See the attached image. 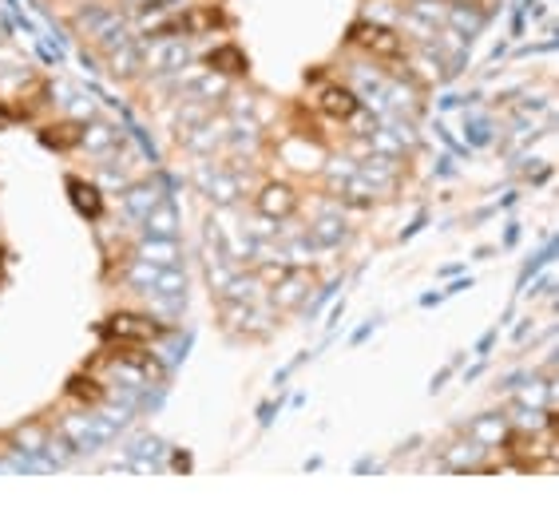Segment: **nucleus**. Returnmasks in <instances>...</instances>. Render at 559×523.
Wrapping results in <instances>:
<instances>
[{
    "label": "nucleus",
    "instance_id": "obj_8",
    "mask_svg": "<svg viewBox=\"0 0 559 523\" xmlns=\"http://www.w3.org/2000/svg\"><path fill=\"white\" fill-rule=\"evenodd\" d=\"M40 139L48 147H76L80 139H84V131H80L76 123H52V127H44Z\"/></svg>",
    "mask_w": 559,
    "mask_h": 523
},
{
    "label": "nucleus",
    "instance_id": "obj_5",
    "mask_svg": "<svg viewBox=\"0 0 559 523\" xmlns=\"http://www.w3.org/2000/svg\"><path fill=\"white\" fill-rule=\"evenodd\" d=\"M294 207H298V195H294V187H286V182H270V187L258 195V210L270 218H286Z\"/></svg>",
    "mask_w": 559,
    "mask_h": 523
},
{
    "label": "nucleus",
    "instance_id": "obj_3",
    "mask_svg": "<svg viewBox=\"0 0 559 523\" xmlns=\"http://www.w3.org/2000/svg\"><path fill=\"white\" fill-rule=\"evenodd\" d=\"M226 24V13L223 8H195V13H182L179 21H171V24H163V32L167 36H199V32H215V29H223Z\"/></svg>",
    "mask_w": 559,
    "mask_h": 523
},
{
    "label": "nucleus",
    "instance_id": "obj_1",
    "mask_svg": "<svg viewBox=\"0 0 559 523\" xmlns=\"http://www.w3.org/2000/svg\"><path fill=\"white\" fill-rule=\"evenodd\" d=\"M350 40L357 44V48L373 52V56H385V60L401 56V36L393 32V29H385V24H369V21H357L353 29H350Z\"/></svg>",
    "mask_w": 559,
    "mask_h": 523
},
{
    "label": "nucleus",
    "instance_id": "obj_4",
    "mask_svg": "<svg viewBox=\"0 0 559 523\" xmlns=\"http://www.w3.org/2000/svg\"><path fill=\"white\" fill-rule=\"evenodd\" d=\"M318 107L329 115V119H353L357 115V96L350 88H337V84H329L318 91Z\"/></svg>",
    "mask_w": 559,
    "mask_h": 523
},
{
    "label": "nucleus",
    "instance_id": "obj_2",
    "mask_svg": "<svg viewBox=\"0 0 559 523\" xmlns=\"http://www.w3.org/2000/svg\"><path fill=\"white\" fill-rule=\"evenodd\" d=\"M104 337L107 342H155L159 337V325L143 314H112L104 325Z\"/></svg>",
    "mask_w": 559,
    "mask_h": 523
},
{
    "label": "nucleus",
    "instance_id": "obj_9",
    "mask_svg": "<svg viewBox=\"0 0 559 523\" xmlns=\"http://www.w3.org/2000/svg\"><path fill=\"white\" fill-rule=\"evenodd\" d=\"M68 397L80 401V405H96V401H104V384H96L91 377H72L68 381Z\"/></svg>",
    "mask_w": 559,
    "mask_h": 523
},
{
    "label": "nucleus",
    "instance_id": "obj_7",
    "mask_svg": "<svg viewBox=\"0 0 559 523\" xmlns=\"http://www.w3.org/2000/svg\"><path fill=\"white\" fill-rule=\"evenodd\" d=\"M68 198H72V207H76L84 218H99V210H104L96 187H88L84 179H68Z\"/></svg>",
    "mask_w": 559,
    "mask_h": 523
},
{
    "label": "nucleus",
    "instance_id": "obj_6",
    "mask_svg": "<svg viewBox=\"0 0 559 523\" xmlns=\"http://www.w3.org/2000/svg\"><path fill=\"white\" fill-rule=\"evenodd\" d=\"M203 63L210 72H223V76H246V52L242 48H234V44H223V48H210Z\"/></svg>",
    "mask_w": 559,
    "mask_h": 523
}]
</instances>
